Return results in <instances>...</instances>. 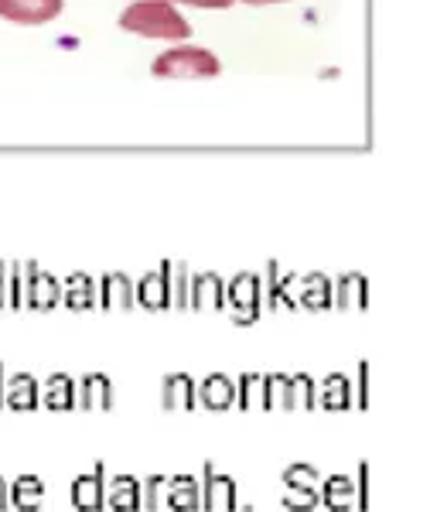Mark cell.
Segmentation results:
<instances>
[{
	"mask_svg": "<svg viewBox=\"0 0 430 512\" xmlns=\"http://www.w3.org/2000/svg\"><path fill=\"white\" fill-rule=\"evenodd\" d=\"M120 28L127 35L154 38V41H188L192 24L168 0H130L120 11Z\"/></svg>",
	"mask_w": 430,
	"mask_h": 512,
	"instance_id": "1",
	"label": "cell"
},
{
	"mask_svg": "<svg viewBox=\"0 0 430 512\" xmlns=\"http://www.w3.org/2000/svg\"><path fill=\"white\" fill-rule=\"evenodd\" d=\"M151 72L157 79H212L222 72V62L209 48L178 41V45L164 48L161 55H154Z\"/></svg>",
	"mask_w": 430,
	"mask_h": 512,
	"instance_id": "2",
	"label": "cell"
},
{
	"mask_svg": "<svg viewBox=\"0 0 430 512\" xmlns=\"http://www.w3.org/2000/svg\"><path fill=\"white\" fill-rule=\"evenodd\" d=\"M65 11V0H0V18L14 24H48Z\"/></svg>",
	"mask_w": 430,
	"mask_h": 512,
	"instance_id": "3",
	"label": "cell"
},
{
	"mask_svg": "<svg viewBox=\"0 0 430 512\" xmlns=\"http://www.w3.org/2000/svg\"><path fill=\"white\" fill-rule=\"evenodd\" d=\"M202 506L205 509H236L239 495H236V482L229 475L215 472L212 461H205V478H202Z\"/></svg>",
	"mask_w": 430,
	"mask_h": 512,
	"instance_id": "4",
	"label": "cell"
},
{
	"mask_svg": "<svg viewBox=\"0 0 430 512\" xmlns=\"http://www.w3.org/2000/svg\"><path fill=\"white\" fill-rule=\"evenodd\" d=\"M72 502H76L79 509H103L106 506V465L99 461L93 472L79 475L76 482H72Z\"/></svg>",
	"mask_w": 430,
	"mask_h": 512,
	"instance_id": "5",
	"label": "cell"
},
{
	"mask_svg": "<svg viewBox=\"0 0 430 512\" xmlns=\"http://www.w3.org/2000/svg\"><path fill=\"white\" fill-rule=\"evenodd\" d=\"M76 403L86 410H103L113 403V383L103 373L86 376L82 383H76Z\"/></svg>",
	"mask_w": 430,
	"mask_h": 512,
	"instance_id": "6",
	"label": "cell"
},
{
	"mask_svg": "<svg viewBox=\"0 0 430 512\" xmlns=\"http://www.w3.org/2000/svg\"><path fill=\"white\" fill-rule=\"evenodd\" d=\"M229 304L236 308L239 318H253L256 304H260V280L253 274H239L233 284H229Z\"/></svg>",
	"mask_w": 430,
	"mask_h": 512,
	"instance_id": "7",
	"label": "cell"
},
{
	"mask_svg": "<svg viewBox=\"0 0 430 512\" xmlns=\"http://www.w3.org/2000/svg\"><path fill=\"white\" fill-rule=\"evenodd\" d=\"M198 400H202L209 410H226L229 403L236 400V383L222 373H212L209 379H202V386H198Z\"/></svg>",
	"mask_w": 430,
	"mask_h": 512,
	"instance_id": "8",
	"label": "cell"
},
{
	"mask_svg": "<svg viewBox=\"0 0 430 512\" xmlns=\"http://www.w3.org/2000/svg\"><path fill=\"white\" fill-rule=\"evenodd\" d=\"M168 506L171 509H198L202 506V482L195 475L168 478Z\"/></svg>",
	"mask_w": 430,
	"mask_h": 512,
	"instance_id": "9",
	"label": "cell"
},
{
	"mask_svg": "<svg viewBox=\"0 0 430 512\" xmlns=\"http://www.w3.org/2000/svg\"><path fill=\"white\" fill-rule=\"evenodd\" d=\"M318 495L328 509H349L355 506V482L349 475H328L325 482H321Z\"/></svg>",
	"mask_w": 430,
	"mask_h": 512,
	"instance_id": "10",
	"label": "cell"
},
{
	"mask_svg": "<svg viewBox=\"0 0 430 512\" xmlns=\"http://www.w3.org/2000/svg\"><path fill=\"white\" fill-rule=\"evenodd\" d=\"M161 403L168 410H188L195 403V383L185 373L168 376L161 386Z\"/></svg>",
	"mask_w": 430,
	"mask_h": 512,
	"instance_id": "11",
	"label": "cell"
},
{
	"mask_svg": "<svg viewBox=\"0 0 430 512\" xmlns=\"http://www.w3.org/2000/svg\"><path fill=\"white\" fill-rule=\"evenodd\" d=\"M314 400H318L325 410L349 407V403H352V383H349V376H342V373L328 376L325 383H321V390H314Z\"/></svg>",
	"mask_w": 430,
	"mask_h": 512,
	"instance_id": "12",
	"label": "cell"
},
{
	"mask_svg": "<svg viewBox=\"0 0 430 512\" xmlns=\"http://www.w3.org/2000/svg\"><path fill=\"white\" fill-rule=\"evenodd\" d=\"M106 502L113 509H137L140 506V482L134 475H113V482L106 485Z\"/></svg>",
	"mask_w": 430,
	"mask_h": 512,
	"instance_id": "13",
	"label": "cell"
},
{
	"mask_svg": "<svg viewBox=\"0 0 430 512\" xmlns=\"http://www.w3.org/2000/svg\"><path fill=\"white\" fill-rule=\"evenodd\" d=\"M4 400L11 403V407H18V410H35V403L41 400L38 379H31V376L18 373V376L11 379V383H7Z\"/></svg>",
	"mask_w": 430,
	"mask_h": 512,
	"instance_id": "14",
	"label": "cell"
},
{
	"mask_svg": "<svg viewBox=\"0 0 430 512\" xmlns=\"http://www.w3.org/2000/svg\"><path fill=\"white\" fill-rule=\"evenodd\" d=\"M11 502L18 509H38L45 502V482L38 475H21L18 482L11 485Z\"/></svg>",
	"mask_w": 430,
	"mask_h": 512,
	"instance_id": "15",
	"label": "cell"
},
{
	"mask_svg": "<svg viewBox=\"0 0 430 512\" xmlns=\"http://www.w3.org/2000/svg\"><path fill=\"white\" fill-rule=\"evenodd\" d=\"M45 403L52 410H69V407H76V383H72L65 373H55V376H48V383H45Z\"/></svg>",
	"mask_w": 430,
	"mask_h": 512,
	"instance_id": "16",
	"label": "cell"
},
{
	"mask_svg": "<svg viewBox=\"0 0 430 512\" xmlns=\"http://www.w3.org/2000/svg\"><path fill=\"white\" fill-rule=\"evenodd\" d=\"M168 270H157V274H147L140 280V301L147 304V308H161L164 301H168Z\"/></svg>",
	"mask_w": 430,
	"mask_h": 512,
	"instance_id": "17",
	"label": "cell"
},
{
	"mask_svg": "<svg viewBox=\"0 0 430 512\" xmlns=\"http://www.w3.org/2000/svg\"><path fill=\"white\" fill-rule=\"evenodd\" d=\"M28 301L38 304V308H48V304L59 301V280L48 274H35L28 280Z\"/></svg>",
	"mask_w": 430,
	"mask_h": 512,
	"instance_id": "18",
	"label": "cell"
},
{
	"mask_svg": "<svg viewBox=\"0 0 430 512\" xmlns=\"http://www.w3.org/2000/svg\"><path fill=\"white\" fill-rule=\"evenodd\" d=\"M236 386H239L236 396H239V403H243L246 410H250V407H267V383H263V376L246 373Z\"/></svg>",
	"mask_w": 430,
	"mask_h": 512,
	"instance_id": "19",
	"label": "cell"
},
{
	"mask_svg": "<svg viewBox=\"0 0 430 512\" xmlns=\"http://www.w3.org/2000/svg\"><path fill=\"white\" fill-rule=\"evenodd\" d=\"M140 502H144L151 512L168 509V478L164 475H151L144 485H140Z\"/></svg>",
	"mask_w": 430,
	"mask_h": 512,
	"instance_id": "20",
	"label": "cell"
},
{
	"mask_svg": "<svg viewBox=\"0 0 430 512\" xmlns=\"http://www.w3.org/2000/svg\"><path fill=\"white\" fill-rule=\"evenodd\" d=\"M103 301L110 304H130L134 301V284L123 274H110L103 280Z\"/></svg>",
	"mask_w": 430,
	"mask_h": 512,
	"instance_id": "21",
	"label": "cell"
},
{
	"mask_svg": "<svg viewBox=\"0 0 430 512\" xmlns=\"http://www.w3.org/2000/svg\"><path fill=\"white\" fill-rule=\"evenodd\" d=\"M301 301L311 304V308H321V304L332 301V287H328V280L321 274H314L304 280V291H301Z\"/></svg>",
	"mask_w": 430,
	"mask_h": 512,
	"instance_id": "22",
	"label": "cell"
},
{
	"mask_svg": "<svg viewBox=\"0 0 430 512\" xmlns=\"http://www.w3.org/2000/svg\"><path fill=\"white\" fill-rule=\"evenodd\" d=\"M267 407H291V376H263Z\"/></svg>",
	"mask_w": 430,
	"mask_h": 512,
	"instance_id": "23",
	"label": "cell"
},
{
	"mask_svg": "<svg viewBox=\"0 0 430 512\" xmlns=\"http://www.w3.org/2000/svg\"><path fill=\"white\" fill-rule=\"evenodd\" d=\"M195 304H219L222 301V280L215 277V274H202V277H195Z\"/></svg>",
	"mask_w": 430,
	"mask_h": 512,
	"instance_id": "24",
	"label": "cell"
},
{
	"mask_svg": "<svg viewBox=\"0 0 430 512\" xmlns=\"http://www.w3.org/2000/svg\"><path fill=\"white\" fill-rule=\"evenodd\" d=\"M284 485H301V489H321V478L314 472V465H287L284 468Z\"/></svg>",
	"mask_w": 430,
	"mask_h": 512,
	"instance_id": "25",
	"label": "cell"
},
{
	"mask_svg": "<svg viewBox=\"0 0 430 512\" xmlns=\"http://www.w3.org/2000/svg\"><path fill=\"white\" fill-rule=\"evenodd\" d=\"M284 502L291 509H314L321 502L318 489H301V485H284Z\"/></svg>",
	"mask_w": 430,
	"mask_h": 512,
	"instance_id": "26",
	"label": "cell"
},
{
	"mask_svg": "<svg viewBox=\"0 0 430 512\" xmlns=\"http://www.w3.org/2000/svg\"><path fill=\"white\" fill-rule=\"evenodd\" d=\"M338 301L342 304H362L366 301V280L362 277H342V284H338Z\"/></svg>",
	"mask_w": 430,
	"mask_h": 512,
	"instance_id": "27",
	"label": "cell"
},
{
	"mask_svg": "<svg viewBox=\"0 0 430 512\" xmlns=\"http://www.w3.org/2000/svg\"><path fill=\"white\" fill-rule=\"evenodd\" d=\"M65 297H69V304H76V308H82V304H93V280L82 277V274H79V277H72Z\"/></svg>",
	"mask_w": 430,
	"mask_h": 512,
	"instance_id": "28",
	"label": "cell"
},
{
	"mask_svg": "<svg viewBox=\"0 0 430 512\" xmlns=\"http://www.w3.org/2000/svg\"><path fill=\"white\" fill-rule=\"evenodd\" d=\"M314 403V383L311 376H294L291 379V407H304L308 410Z\"/></svg>",
	"mask_w": 430,
	"mask_h": 512,
	"instance_id": "29",
	"label": "cell"
},
{
	"mask_svg": "<svg viewBox=\"0 0 430 512\" xmlns=\"http://www.w3.org/2000/svg\"><path fill=\"white\" fill-rule=\"evenodd\" d=\"M168 4H185V7H198V11H226L236 0H168Z\"/></svg>",
	"mask_w": 430,
	"mask_h": 512,
	"instance_id": "30",
	"label": "cell"
},
{
	"mask_svg": "<svg viewBox=\"0 0 430 512\" xmlns=\"http://www.w3.org/2000/svg\"><path fill=\"white\" fill-rule=\"evenodd\" d=\"M355 502H359L362 509L369 506V465H366V461H359V485H355Z\"/></svg>",
	"mask_w": 430,
	"mask_h": 512,
	"instance_id": "31",
	"label": "cell"
},
{
	"mask_svg": "<svg viewBox=\"0 0 430 512\" xmlns=\"http://www.w3.org/2000/svg\"><path fill=\"white\" fill-rule=\"evenodd\" d=\"M366 376H369V366H362L359 369V403L366 407L369 403V386H366Z\"/></svg>",
	"mask_w": 430,
	"mask_h": 512,
	"instance_id": "32",
	"label": "cell"
},
{
	"mask_svg": "<svg viewBox=\"0 0 430 512\" xmlns=\"http://www.w3.org/2000/svg\"><path fill=\"white\" fill-rule=\"evenodd\" d=\"M185 294H188V277H185V270L178 267V274H175V297H178V301H185Z\"/></svg>",
	"mask_w": 430,
	"mask_h": 512,
	"instance_id": "33",
	"label": "cell"
},
{
	"mask_svg": "<svg viewBox=\"0 0 430 512\" xmlns=\"http://www.w3.org/2000/svg\"><path fill=\"white\" fill-rule=\"evenodd\" d=\"M7 502H11V485L0 478V509H7Z\"/></svg>",
	"mask_w": 430,
	"mask_h": 512,
	"instance_id": "34",
	"label": "cell"
},
{
	"mask_svg": "<svg viewBox=\"0 0 430 512\" xmlns=\"http://www.w3.org/2000/svg\"><path fill=\"white\" fill-rule=\"evenodd\" d=\"M250 7H270V4H287V0H243Z\"/></svg>",
	"mask_w": 430,
	"mask_h": 512,
	"instance_id": "35",
	"label": "cell"
},
{
	"mask_svg": "<svg viewBox=\"0 0 430 512\" xmlns=\"http://www.w3.org/2000/svg\"><path fill=\"white\" fill-rule=\"evenodd\" d=\"M0 301H4V280H0Z\"/></svg>",
	"mask_w": 430,
	"mask_h": 512,
	"instance_id": "36",
	"label": "cell"
},
{
	"mask_svg": "<svg viewBox=\"0 0 430 512\" xmlns=\"http://www.w3.org/2000/svg\"><path fill=\"white\" fill-rule=\"evenodd\" d=\"M0 400H4V383H0Z\"/></svg>",
	"mask_w": 430,
	"mask_h": 512,
	"instance_id": "37",
	"label": "cell"
}]
</instances>
